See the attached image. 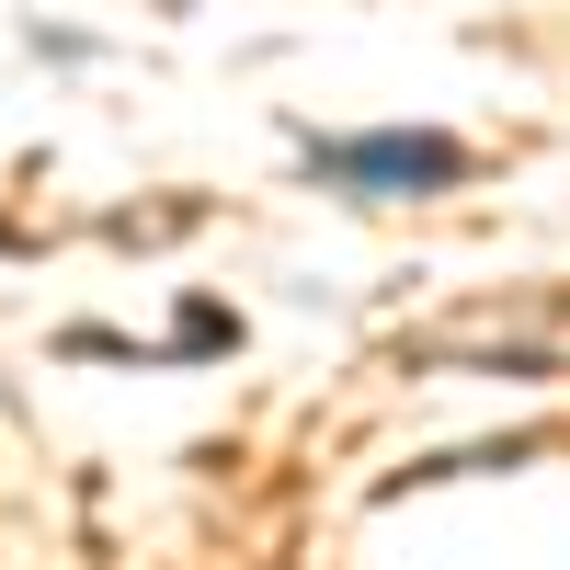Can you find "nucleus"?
<instances>
[{"instance_id": "1", "label": "nucleus", "mask_w": 570, "mask_h": 570, "mask_svg": "<svg viewBox=\"0 0 570 570\" xmlns=\"http://www.w3.org/2000/svg\"><path fill=\"white\" fill-rule=\"evenodd\" d=\"M343 183H456L445 137H354V149H320Z\"/></svg>"}]
</instances>
